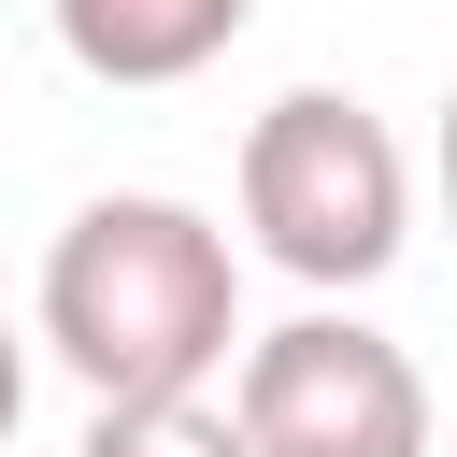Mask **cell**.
<instances>
[{
  "mask_svg": "<svg viewBox=\"0 0 457 457\" xmlns=\"http://www.w3.org/2000/svg\"><path fill=\"white\" fill-rule=\"evenodd\" d=\"M43 357L86 400H214L243 357V243L171 186H100L43 243Z\"/></svg>",
  "mask_w": 457,
  "mask_h": 457,
  "instance_id": "obj_1",
  "label": "cell"
},
{
  "mask_svg": "<svg viewBox=\"0 0 457 457\" xmlns=\"http://www.w3.org/2000/svg\"><path fill=\"white\" fill-rule=\"evenodd\" d=\"M228 200H243V243H257L286 286H314V300L386 286L400 243H414V157H400V129H386L357 86H286V100H257Z\"/></svg>",
  "mask_w": 457,
  "mask_h": 457,
  "instance_id": "obj_2",
  "label": "cell"
},
{
  "mask_svg": "<svg viewBox=\"0 0 457 457\" xmlns=\"http://www.w3.org/2000/svg\"><path fill=\"white\" fill-rule=\"evenodd\" d=\"M228 428H243V457H428V371L400 328L314 300L286 328H243Z\"/></svg>",
  "mask_w": 457,
  "mask_h": 457,
  "instance_id": "obj_3",
  "label": "cell"
},
{
  "mask_svg": "<svg viewBox=\"0 0 457 457\" xmlns=\"http://www.w3.org/2000/svg\"><path fill=\"white\" fill-rule=\"evenodd\" d=\"M43 14H57V57L86 86H186L243 43L257 0H43Z\"/></svg>",
  "mask_w": 457,
  "mask_h": 457,
  "instance_id": "obj_4",
  "label": "cell"
},
{
  "mask_svg": "<svg viewBox=\"0 0 457 457\" xmlns=\"http://www.w3.org/2000/svg\"><path fill=\"white\" fill-rule=\"evenodd\" d=\"M71 457H243L228 400H100Z\"/></svg>",
  "mask_w": 457,
  "mask_h": 457,
  "instance_id": "obj_5",
  "label": "cell"
},
{
  "mask_svg": "<svg viewBox=\"0 0 457 457\" xmlns=\"http://www.w3.org/2000/svg\"><path fill=\"white\" fill-rule=\"evenodd\" d=\"M14 414H29V328L0 314V443H14Z\"/></svg>",
  "mask_w": 457,
  "mask_h": 457,
  "instance_id": "obj_6",
  "label": "cell"
}]
</instances>
